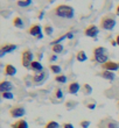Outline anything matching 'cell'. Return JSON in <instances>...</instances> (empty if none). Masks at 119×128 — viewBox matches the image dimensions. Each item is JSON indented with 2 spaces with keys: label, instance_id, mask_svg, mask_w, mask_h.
<instances>
[{
  "label": "cell",
  "instance_id": "d4e9b609",
  "mask_svg": "<svg viewBox=\"0 0 119 128\" xmlns=\"http://www.w3.org/2000/svg\"><path fill=\"white\" fill-rule=\"evenodd\" d=\"M49 69H50L51 72H53V74H55L56 76L61 74V71H62V69H61V66H60V65H53V64L49 66Z\"/></svg>",
  "mask_w": 119,
  "mask_h": 128
},
{
  "label": "cell",
  "instance_id": "44dd1931",
  "mask_svg": "<svg viewBox=\"0 0 119 128\" xmlns=\"http://www.w3.org/2000/svg\"><path fill=\"white\" fill-rule=\"evenodd\" d=\"M82 92H83L85 96L91 94V93H92V88L89 84H84L83 86H82Z\"/></svg>",
  "mask_w": 119,
  "mask_h": 128
},
{
  "label": "cell",
  "instance_id": "836d02e7",
  "mask_svg": "<svg viewBox=\"0 0 119 128\" xmlns=\"http://www.w3.org/2000/svg\"><path fill=\"white\" fill-rule=\"evenodd\" d=\"M56 60H57V56H56V55H53V56L50 57V60H49V61L54 62V61H56Z\"/></svg>",
  "mask_w": 119,
  "mask_h": 128
},
{
  "label": "cell",
  "instance_id": "4dcf8cb0",
  "mask_svg": "<svg viewBox=\"0 0 119 128\" xmlns=\"http://www.w3.org/2000/svg\"><path fill=\"white\" fill-rule=\"evenodd\" d=\"M79 126H81L82 128H88L89 126H90V121H88V120H83V121L79 122Z\"/></svg>",
  "mask_w": 119,
  "mask_h": 128
},
{
  "label": "cell",
  "instance_id": "9a60e30c",
  "mask_svg": "<svg viewBox=\"0 0 119 128\" xmlns=\"http://www.w3.org/2000/svg\"><path fill=\"white\" fill-rule=\"evenodd\" d=\"M31 69L34 71L35 74H39V72H42L43 71V66H42V64L38 61H33V63L31 64Z\"/></svg>",
  "mask_w": 119,
  "mask_h": 128
},
{
  "label": "cell",
  "instance_id": "277c9868",
  "mask_svg": "<svg viewBox=\"0 0 119 128\" xmlns=\"http://www.w3.org/2000/svg\"><path fill=\"white\" fill-rule=\"evenodd\" d=\"M25 114H26V110L22 106H15V107H12L10 110V115L14 119L22 118Z\"/></svg>",
  "mask_w": 119,
  "mask_h": 128
},
{
  "label": "cell",
  "instance_id": "f35d334b",
  "mask_svg": "<svg viewBox=\"0 0 119 128\" xmlns=\"http://www.w3.org/2000/svg\"><path fill=\"white\" fill-rule=\"evenodd\" d=\"M118 107H119V100H118Z\"/></svg>",
  "mask_w": 119,
  "mask_h": 128
},
{
  "label": "cell",
  "instance_id": "8992f818",
  "mask_svg": "<svg viewBox=\"0 0 119 128\" xmlns=\"http://www.w3.org/2000/svg\"><path fill=\"white\" fill-rule=\"evenodd\" d=\"M99 34V28L96 26V24H90L88 27L85 28L84 30V35L88 37H92V38H95L97 37V35Z\"/></svg>",
  "mask_w": 119,
  "mask_h": 128
},
{
  "label": "cell",
  "instance_id": "9c48e42d",
  "mask_svg": "<svg viewBox=\"0 0 119 128\" xmlns=\"http://www.w3.org/2000/svg\"><path fill=\"white\" fill-rule=\"evenodd\" d=\"M102 69L114 72V71H117V70L119 69V63H117V62H111V61H109V62H106L105 64H103V65H102Z\"/></svg>",
  "mask_w": 119,
  "mask_h": 128
},
{
  "label": "cell",
  "instance_id": "3957f363",
  "mask_svg": "<svg viewBox=\"0 0 119 128\" xmlns=\"http://www.w3.org/2000/svg\"><path fill=\"white\" fill-rule=\"evenodd\" d=\"M21 63L24 68H31V64L33 63V52L29 49L22 51L21 54Z\"/></svg>",
  "mask_w": 119,
  "mask_h": 128
},
{
  "label": "cell",
  "instance_id": "4fadbf2b",
  "mask_svg": "<svg viewBox=\"0 0 119 128\" xmlns=\"http://www.w3.org/2000/svg\"><path fill=\"white\" fill-rule=\"evenodd\" d=\"M12 128H28V122L24 119H19L18 121L13 122L12 125H11Z\"/></svg>",
  "mask_w": 119,
  "mask_h": 128
},
{
  "label": "cell",
  "instance_id": "f1b7e54d",
  "mask_svg": "<svg viewBox=\"0 0 119 128\" xmlns=\"http://www.w3.org/2000/svg\"><path fill=\"white\" fill-rule=\"evenodd\" d=\"M55 97L57 98V99H62L63 98V92H62V90L60 88H57L55 90Z\"/></svg>",
  "mask_w": 119,
  "mask_h": 128
},
{
  "label": "cell",
  "instance_id": "4316f807",
  "mask_svg": "<svg viewBox=\"0 0 119 128\" xmlns=\"http://www.w3.org/2000/svg\"><path fill=\"white\" fill-rule=\"evenodd\" d=\"M106 128H119V124L114 120H111L106 124Z\"/></svg>",
  "mask_w": 119,
  "mask_h": 128
},
{
  "label": "cell",
  "instance_id": "e0dca14e",
  "mask_svg": "<svg viewBox=\"0 0 119 128\" xmlns=\"http://www.w3.org/2000/svg\"><path fill=\"white\" fill-rule=\"evenodd\" d=\"M13 26H14V27H17V28H20V29H22V28L25 27L24 20H22L20 16H15L13 19Z\"/></svg>",
  "mask_w": 119,
  "mask_h": 128
},
{
  "label": "cell",
  "instance_id": "e575fe53",
  "mask_svg": "<svg viewBox=\"0 0 119 128\" xmlns=\"http://www.w3.org/2000/svg\"><path fill=\"white\" fill-rule=\"evenodd\" d=\"M67 38H72V34L71 33H68V34H67Z\"/></svg>",
  "mask_w": 119,
  "mask_h": 128
},
{
  "label": "cell",
  "instance_id": "30bf717a",
  "mask_svg": "<svg viewBox=\"0 0 119 128\" xmlns=\"http://www.w3.org/2000/svg\"><path fill=\"white\" fill-rule=\"evenodd\" d=\"M13 88V84L8 80H3L0 83V92L4 93V92H11Z\"/></svg>",
  "mask_w": 119,
  "mask_h": 128
},
{
  "label": "cell",
  "instance_id": "8d00e7d4",
  "mask_svg": "<svg viewBox=\"0 0 119 128\" xmlns=\"http://www.w3.org/2000/svg\"><path fill=\"white\" fill-rule=\"evenodd\" d=\"M116 42H117V44L119 46V34L117 35V37H116Z\"/></svg>",
  "mask_w": 119,
  "mask_h": 128
},
{
  "label": "cell",
  "instance_id": "ffe728a7",
  "mask_svg": "<svg viewBox=\"0 0 119 128\" xmlns=\"http://www.w3.org/2000/svg\"><path fill=\"white\" fill-rule=\"evenodd\" d=\"M51 50H53V52L54 54H61L62 51H63V46H62L61 43L58 44H55V46H53V48H51Z\"/></svg>",
  "mask_w": 119,
  "mask_h": 128
},
{
  "label": "cell",
  "instance_id": "52a82bcc",
  "mask_svg": "<svg viewBox=\"0 0 119 128\" xmlns=\"http://www.w3.org/2000/svg\"><path fill=\"white\" fill-rule=\"evenodd\" d=\"M14 50H17V46L12 43H5L0 48V56L3 57L4 55L8 54V52H13Z\"/></svg>",
  "mask_w": 119,
  "mask_h": 128
},
{
  "label": "cell",
  "instance_id": "8fae6325",
  "mask_svg": "<svg viewBox=\"0 0 119 128\" xmlns=\"http://www.w3.org/2000/svg\"><path fill=\"white\" fill-rule=\"evenodd\" d=\"M81 88H82L79 86V84L77 83V82H72V83H70L69 86H68V92L70 93V94H76Z\"/></svg>",
  "mask_w": 119,
  "mask_h": 128
},
{
  "label": "cell",
  "instance_id": "6da1fadb",
  "mask_svg": "<svg viewBox=\"0 0 119 128\" xmlns=\"http://www.w3.org/2000/svg\"><path fill=\"white\" fill-rule=\"evenodd\" d=\"M54 13L56 16L62 18V19H72L75 16L74 7L69 5H58L54 8Z\"/></svg>",
  "mask_w": 119,
  "mask_h": 128
},
{
  "label": "cell",
  "instance_id": "f546056e",
  "mask_svg": "<svg viewBox=\"0 0 119 128\" xmlns=\"http://www.w3.org/2000/svg\"><path fill=\"white\" fill-rule=\"evenodd\" d=\"M65 38H67V35H63V36L58 37V38H56V40H54L53 42H51V46H55V44L61 43V41H62V40H65Z\"/></svg>",
  "mask_w": 119,
  "mask_h": 128
},
{
  "label": "cell",
  "instance_id": "603a6c76",
  "mask_svg": "<svg viewBox=\"0 0 119 128\" xmlns=\"http://www.w3.org/2000/svg\"><path fill=\"white\" fill-rule=\"evenodd\" d=\"M55 80L57 83H60V84H64V83H67L68 78L64 74H57V76H55Z\"/></svg>",
  "mask_w": 119,
  "mask_h": 128
},
{
  "label": "cell",
  "instance_id": "83f0119b",
  "mask_svg": "<svg viewBox=\"0 0 119 128\" xmlns=\"http://www.w3.org/2000/svg\"><path fill=\"white\" fill-rule=\"evenodd\" d=\"M1 97H3V99H13L14 96L12 92H4V93H1Z\"/></svg>",
  "mask_w": 119,
  "mask_h": 128
},
{
  "label": "cell",
  "instance_id": "d6a6232c",
  "mask_svg": "<svg viewBox=\"0 0 119 128\" xmlns=\"http://www.w3.org/2000/svg\"><path fill=\"white\" fill-rule=\"evenodd\" d=\"M63 128H74V125L70 122H65V124H63Z\"/></svg>",
  "mask_w": 119,
  "mask_h": 128
},
{
  "label": "cell",
  "instance_id": "7c38bea8",
  "mask_svg": "<svg viewBox=\"0 0 119 128\" xmlns=\"http://www.w3.org/2000/svg\"><path fill=\"white\" fill-rule=\"evenodd\" d=\"M5 74L6 76H10V77H13L17 74V68L12 65V64H6L5 65Z\"/></svg>",
  "mask_w": 119,
  "mask_h": 128
},
{
  "label": "cell",
  "instance_id": "d6986e66",
  "mask_svg": "<svg viewBox=\"0 0 119 128\" xmlns=\"http://www.w3.org/2000/svg\"><path fill=\"white\" fill-rule=\"evenodd\" d=\"M106 54V48L104 47H97L93 50V56H98V55H104Z\"/></svg>",
  "mask_w": 119,
  "mask_h": 128
},
{
  "label": "cell",
  "instance_id": "1f68e13d",
  "mask_svg": "<svg viewBox=\"0 0 119 128\" xmlns=\"http://www.w3.org/2000/svg\"><path fill=\"white\" fill-rule=\"evenodd\" d=\"M86 107H88L89 110H95V108H96V104H95V102H90V104L86 105Z\"/></svg>",
  "mask_w": 119,
  "mask_h": 128
},
{
  "label": "cell",
  "instance_id": "d590c367",
  "mask_svg": "<svg viewBox=\"0 0 119 128\" xmlns=\"http://www.w3.org/2000/svg\"><path fill=\"white\" fill-rule=\"evenodd\" d=\"M116 15H118L119 16V5L117 6V8H116Z\"/></svg>",
  "mask_w": 119,
  "mask_h": 128
},
{
  "label": "cell",
  "instance_id": "ac0fdd59",
  "mask_svg": "<svg viewBox=\"0 0 119 128\" xmlns=\"http://www.w3.org/2000/svg\"><path fill=\"white\" fill-rule=\"evenodd\" d=\"M76 60L78 62H85L88 60V56H86V54H85L83 50H79L78 52H77V55H76Z\"/></svg>",
  "mask_w": 119,
  "mask_h": 128
},
{
  "label": "cell",
  "instance_id": "5b68a950",
  "mask_svg": "<svg viewBox=\"0 0 119 128\" xmlns=\"http://www.w3.org/2000/svg\"><path fill=\"white\" fill-rule=\"evenodd\" d=\"M28 34L32 35V36H35L36 38H42V27H41V24H32L29 29H28Z\"/></svg>",
  "mask_w": 119,
  "mask_h": 128
},
{
  "label": "cell",
  "instance_id": "7402d4cb",
  "mask_svg": "<svg viewBox=\"0 0 119 128\" xmlns=\"http://www.w3.org/2000/svg\"><path fill=\"white\" fill-rule=\"evenodd\" d=\"M32 1H33V0H18L17 5L19 7H28V6H31Z\"/></svg>",
  "mask_w": 119,
  "mask_h": 128
},
{
  "label": "cell",
  "instance_id": "7a4b0ae2",
  "mask_svg": "<svg viewBox=\"0 0 119 128\" xmlns=\"http://www.w3.org/2000/svg\"><path fill=\"white\" fill-rule=\"evenodd\" d=\"M116 26V19L112 16L106 15L100 20V28L105 29V30H112Z\"/></svg>",
  "mask_w": 119,
  "mask_h": 128
},
{
  "label": "cell",
  "instance_id": "ba28073f",
  "mask_svg": "<svg viewBox=\"0 0 119 128\" xmlns=\"http://www.w3.org/2000/svg\"><path fill=\"white\" fill-rule=\"evenodd\" d=\"M48 77V74L46 71H42V72H39V74H35L33 76V83L34 84H42L44 80H46V78Z\"/></svg>",
  "mask_w": 119,
  "mask_h": 128
},
{
  "label": "cell",
  "instance_id": "74e56055",
  "mask_svg": "<svg viewBox=\"0 0 119 128\" xmlns=\"http://www.w3.org/2000/svg\"><path fill=\"white\" fill-rule=\"evenodd\" d=\"M99 128H106V127H99Z\"/></svg>",
  "mask_w": 119,
  "mask_h": 128
},
{
  "label": "cell",
  "instance_id": "2e32d148",
  "mask_svg": "<svg viewBox=\"0 0 119 128\" xmlns=\"http://www.w3.org/2000/svg\"><path fill=\"white\" fill-rule=\"evenodd\" d=\"M93 60H95L97 63L99 64H105L106 62H109V57H107V54H104V55H98V56H93Z\"/></svg>",
  "mask_w": 119,
  "mask_h": 128
},
{
  "label": "cell",
  "instance_id": "cb8c5ba5",
  "mask_svg": "<svg viewBox=\"0 0 119 128\" xmlns=\"http://www.w3.org/2000/svg\"><path fill=\"white\" fill-rule=\"evenodd\" d=\"M43 32L47 36H50V35H53V33H54V28L51 27L50 24H46L43 27Z\"/></svg>",
  "mask_w": 119,
  "mask_h": 128
},
{
  "label": "cell",
  "instance_id": "5bb4252c",
  "mask_svg": "<svg viewBox=\"0 0 119 128\" xmlns=\"http://www.w3.org/2000/svg\"><path fill=\"white\" fill-rule=\"evenodd\" d=\"M99 76L103 77L104 79H107V80H113V79L116 78L114 72H112V71H107V70H103L102 72L99 74Z\"/></svg>",
  "mask_w": 119,
  "mask_h": 128
},
{
  "label": "cell",
  "instance_id": "484cf974",
  "mask_svg": "<svg viewBox=\"0 0 119 128\" xmlns=\"http://www.w3.org/2000/svg\"><path fill=\"white\" fill-rule=\"evenodd\" d=\"M44 128H60V125H58V122L54 121V120H50V121H48L46 124Z\"/></svg>",
  "mask_w": 119,
  "mask_h": 128
}]
</instances>
